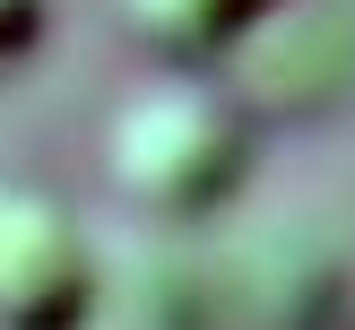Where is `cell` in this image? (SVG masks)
<instances>
[{
    "label": "cell",
    "mask_w": 355,
    "mask_h": 330,
    "mask_svg": "<svg viewBox=\"0 0 355 330\" xmlns=\"http://www.w3.org/2000/svg\"><path fill=\"white\" fill-rule=\"evenodd\" d=\"M277 9H286V0H121V26L165 69H200V61L243 52Z\"/></svg>",
    "instance_id": "cell-3"
},
{
    "label": "cell",
    "mask_w": 355,
    "mask_h": 330,
    "mask_svg": "<svg viewBox=\"0 0 355 330\" xmlns=\"http://www.w3.org/2000/svg\"><path fill=\"white\" fill-rule=\"evenodd\" d=\"M52 26V0H0V61H17V52H35Z\"/></svg>",
    "instance_id": "cell-4"
},
{
    "label": "cell",
    "mask_w": 355,
    "mask_h": 330,
    "mask_svg": "<svg viewBox=\"0 0 355 330\" xmlns=\"http://www.w3.org/2000/svg\"><path fill=\"white\" fill-rule=\"evenodd\" d=\"M104 165H113V191L139 217L191 226L234 200L243 165H252V113L200 79H156L113 113Z\"/></svg>",
    "instance_id": "cell-1"
},
{
    "label": "cell",
    "mask_w": 355,
    "mask_h": 330,
    "mask_svg": "<svg viewBox=\"0 0 355 330\" xmlns=\"http://www.w3.org/2000/svg\"><path fill=\"white\" fill-rule=\"evenodd\" d=\"M104 304V252L44 191H0V330H87Z\"/></svg>",
    "instance_id": "cell-2"
}]
</instances>
